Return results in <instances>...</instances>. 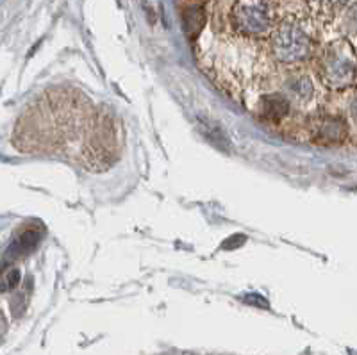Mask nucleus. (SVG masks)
<instances>
[{
  "instance_id": "obj_9",
  "label": "nucleus",
  "mask_w": 357,
  "mask_h": 355,
  "mask_svg": "<svg viewBox=\"0 0 357 355\" xmlns=\"http://www.w3.org/2000/svg\"><path fill=\"white\" fill-rule=\"evenodd\" d=\"M204 22H206V15H204V9L199 8V6H191L184 11V31H186L191 40H195L197 34L202 31Z\"/></svg>"
},
{
  "instance_id": "obj_8",
  "label": "nucleus",
  "mask_w": 357,
  "mask_h": 355,
  "mask_svg": "<svg viewBox=\"0 0 357 355\" xmlns=\"http://www.w3.org/2000/svg\"><path fill=\"white\" fill-rule=\"evenodd\" d=\"M41 239V232L38 229H25L22 230L20 234H18V238L15 239V243H13V254L15 255H25V254H31V250H34L38 246V243H40Z\"/></svg>"
},
{
  "instance_id": "obj_11",
  "label": "nucleus",
  "mask_w": 357,
  "mask_h": 355,
  "mask_svg": "<svg viewBox=\"0 0 357 355\" xmlns=\"http://www.w3.org/2000/svg\"><path fill=\"white\" fill-rule=\"evenodd\" d=\"M347 24L352 25V29H357V4L350 9L349 17H347Z\"/></svg>"
},
{
  "instance_id": "obj_6",
  "label": "nucleus",
  "mask_w": 357,
  "mask_h": 355,
  "mask_svg": "<svg viewBox=\"0 0 357 355\" xmlns=\"http://www.w3.org/2000/svg\"><path fill=\"white\" fill-rule=\"evenodd\" d=\"M289 105H291V100L286 95H264L259 100V113L264 120L279 123V121H282L289 114Z\"/></svg>"
},
{
  "instance_id": "obj_5",
  "label": "nucleus",
  "mask_w": 357,
  "mask_h": 355,
  "mask_svg": "<svg viewBox=\"0 0 357 355\" xmlns=\"http://www.w3.org/2000/svg\"><path fill=\"white\" fill-rule=\"evenodd\" d=\"M349 136V129L343 118L334 114H321L317 116L311 123L312 142L320 145H340Z\"/></svg>"
},
{
  "instance_id": "obj_4",
  "label": "nucleus",
  "mask_w": 357,
  "mask_h": 355,
  "mask_svg": "<svg viewBox=\"0 0 357 355\" xmlns=\"http://www.w3.org/2000/svg\"><path fill=\"white\" fill-rule=\"evenodd\" d=\"M231 22L236 33L241 36H270L277 27L272 0H236L231 11Z\"/></svg>"
},
{
  "instance_id": "obj_12",
  "label": "nucleus",
  "mask_w": 357,
  "mask_h": 355,
  "mask_svg": "<svg viewBox=\"0 0 357 355\" xmlns=\"http://www.w3.org/2000/svg\"><path fill=\"white\" fill-rule=\"evenodd\" d=\"M350 114H352V118H354V120L357 121V97L354 98V100H352V104H350Z\"/></svg>"
},
{
  "instance_id": "obj_10",
  "label": "nucleus",
  "mask_w": 357,
  "mask_h": 355,
  "mask_svg": "<svg viewBox=\"0 0 357 355\" xmlns=\"http://www.w3.org/2000/svg\"><path fill=\"white\" fill-rule=\"evenodd\" d=\"M18 279H20V271L11 270L4 279V289H9V287H15L18 284Z\"/></svg>"
},
{
  "instance_id": "obj_1",
  "label": "nucleus",
  "mask_w": 357,
  "mask_h": 355,
  "mask_svg": "<svg viewBox=\"0 0 357 355\" xmlns=\"http://www.w3.org/2000/svg\"><path fill=\"white\" fill-rule=\"evenodd\" d=\"M122 152V130L109 111H98L84 134L82 158L88 168L100 172L111 168Z\"/></svg>"
},
{
  "instance_id": "obj_7",
  "label": "nucleus",
  "mask_w": 357,
  "mask_h": 355,
  "mask_svg": "<svg viewBox=\"0 0 357 355\" xmlns=\"http://www.w3.org/2000/svg\"><path fill=\"white\" fill-rule=\"evenodd\" d=\"M284 93L295 104H307L314 97V86L305 75H293L284 82Z\"/></svg>"
},
{
  "instance_id": "obj_2",
  "label": "nucleus",
  "mask_w": 357,
  "mask_h": 355,
  "mask_svg": "<svg viewBox=\"0 0 357 355\" xmlns=\"http://www.w3.org/2000/svg\"><path fill=\"white\" fill-rule=\"evenodd\" d=\"M272 56L279 65H302L314 56V36L302 22L286 18L273 29Z\"/></svg>"
},
{
  "instance_id": "obj_3",
  "label": "nucleus",
  "mask_w": 357,
  "mask_h": 355,
  "mask_svg": "<svg viewBox=\"0 0 357 355\" xmlns=\"http://www.w3.org/2000/svg\"><path fill=\"white\" fill-rule=\"evenodd\" d=\"M317 72L321 82L333 89H345L357 77V63L347 41L331 43L317 59Z\"/></svg>"
}]
</instances>
